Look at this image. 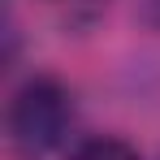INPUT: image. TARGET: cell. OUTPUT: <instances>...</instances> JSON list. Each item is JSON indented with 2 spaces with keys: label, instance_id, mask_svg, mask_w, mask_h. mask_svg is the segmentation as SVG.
<instances>
[{
  "label": "cell",
  "instance_id": "1",
  "mask_svg": "<svg viewBox=\"0 0 160 160\" xmlns=\"http://www.w3.org/2000/svg\"><path fill=\"white\" fill-rule=\"evenodd\" d=\"M69 121H74V104L56 78H30L9 100V134L18 147H26L35 156L61 147L69 134Z\"/></svg>",
  "mask_w": 160,
  "mask_h": 160
},
{
  "label": "cell",
  "instance_id": "2",
  "mask_svg": "<svg viewBox=\"0 0 160 160\" xmlns=\"http://www.w3.org/2000/svg\"><path fill=\"white\" fill-rule=\"evenodd\" d=\"M69 160H138V152H134L130 143H121V138H91Z\"/></svg>",
  "mask_w": 160,
  "mask_h": 160
},
{
  "label": "cell",
  "instance_id": "3",
  "mask_svg": "<svg viewBox=\"0 0 160 160\" xmlns=\"http://www.w3.org/2000/svg\"><path fill=\"white\" fill-rule=\"evenodd\" d=\"M147 18H152V22L160 26V0H147Z\"/></svg>",
  "mask_w": 160,
  "mask_h": 160
}]
</instances>
